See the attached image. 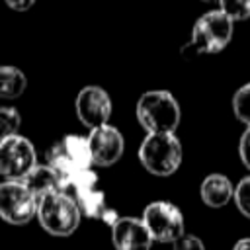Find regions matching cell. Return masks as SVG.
<instances>
[{
  "mask_svg": "<svg viewBox=\"0 0 250 250\" xmlns=\"http://www.w3.org/2000/svg\"><path fill=\"white\" fill-rule=\"evenodd\" d=\"M137 121L150 133H174L180 125V104L168 90L145 92L137 102Z\"/></svg>",
  "mask_w": 250,
  "mask_h": 250,
  "instance_id": "cell-1",
  "label": "cell"
},
{
  "mask_svg": "<svg viewBox=\"0 0 250 250\" xmlns=\"http://www.w3.org/2000/svg\"><path fill=\"white\" fill-rule=\"evenodd\" d=\"M232 20L221 10L205 12L191 31V41L182 49L184 55H209L223 51L232 39Z\"/></svg>",
  "mask_w": 250,
  "mask_h": 250,
  "instance_id": "cell-2",
  "label": "cell"
},
{
  "mask_svg": "<svg viewBox=\"0 0 250 250\" xmlns=\"http://www.w3.org/2000/svg\"><path fill=\"white\" fill-rule=\"evenodd\" d=\"M47 164L57 172L61 180V191L68 182L82 170H90L92 156L88 148V139L80 135H66L57 141L47 152Z\"/></svg>",
  "mask_w": 250,
  "mask_h": 250,
  "instance_id": "cell-3",
  "label": "cell"
},
{
  "mask_svg": "<svg viewBox=\"0 0 250 250\" xmlns=\"http://www.w3.org/2000/svg\"><path fill=\"white\" fill-rule=\"evenodd\" d=\"M141 164L154 176H170L182 164V143L174 133H150L139 146Z\"/></svg>",
  "mask_w": 250,
  "mask_h": 250,
  "instance_id": "cell-4",
  "label": "cell"
},
{
  "mask_svg": "<svg viewBox=\"0 0 250 250\" xmlns=\"http://www.w3.org/2000/svg\"><path fill=\"white\" fill-rule=\"evenodd\" d=\"M80 211L74 199L62 191L49 193L37 201V219L53 236H68L80 225Z\"/></svg>",
  "mask_w": 250,
  "mask_h": 250,
  "instance_id": "cell-5",
  "label": "cell"
},
{
  "mask_svg": "<svg viewBox=\"0 0 250 250\" xmlns=\"http://www.w3.org/2000/svg\"><path fill=\"white\" fill-rule=\"evenodd\" d=\"M66 195H70L80 211V215H86L90 219H104L105 213L109 211L105 203V193L98 188V176L90 170L78 172L68 186L64 188Z\"/></svg>",
  "mask_w": 250,
  "mask_h": 250,
  "instance_id": "cell-6",
  "label": "cell"
},
{
  "mask_svg": "<svg viewBox=\"0 0 250 250\" xmlns=\"http://www.w3.org/2000/svg\"><path fill=\"white\" fill-rule=\"evenodd\" d=\"M143 223L158 242H176L184 234V215L170 201H152L143 211Z\"/></svg>",
  "mask_w": 250,
  "mask_h": 250,
  "instance_id": "cell-7",
  "label": "cell"
},
{
  "mask_svg": "<svg viewBox=\"0 0 250 250\" xmlns=\"http://www.w3.org/2000/svg\"><path fill=\"white\" fill-rule=\"evenodd\" d=\"M37 215V199L20 180L0 184V217L10 225H25Z\"/></svg>",
  "mask_w": 250,
  "mask_h": 250,
  "instance_id": "cell-8",
  "label": "cell"
},
{
  "mask_svg": "<svg viewBox=\"0 0 250 250\" xmlns=\"http://www.w3.org/2000/svg\"><path fill=\"white\" fill-rule=\"evenodd\" d=\"M35 146L21 135L0 141V174L8 180H21L35 166Z\"/></svg>",
  "mask_w": 250,
  "mask_h": 250,
  "instance_id": "cell-9",
  "label": "cell"
},
{
  "mask_svg": "<svg viewBox=\"0 0 250 250\" xmlns=\"http://www.w3.org/2000/svg\"><path fill=\"white\" fill-rule=\"evenodd\" d=\"M74 107L82 125L92 131L102 125H107L111 115V98L100 86H86L78 92Z\"/></svg>",
  "mask_w": 250,
  "mask_h": 250,
  "instance_id": "cell-10",
  "label": "cell"
},
{
  "mask_svg": "<svg viewBox=\"0 0 250 250\" xmlns=\"http://www.w3.org/2000/svg\"><path fill=\"white\" fill-rule=\"evenodd\" d=\"M86 139H88L92 164L96 166H111L123 154L125 141L121 133L111 125H102L98 129H92Z\"/></svg>",
  "mask_w": 250,
  "mask_h": 250,
  "instance_id": "cell-11",
  "label": "cell"
},
{
  "mask_svg": "<svg viewBox=\"0 0 250 250\" xmlns=\"http://www.w3.org/2000/svg\"><path fill=\"white\" fill-rule=\"evenodd\" d=\"M111 242L115 250H150L152 236L148 234L143 219L119 217L111 227Z\"/></svg>",
  "mask_w": 250,
  "mask_h": 250,
  "instance_id": "cell-12",
  "label": "cell"
},
{
  "mask_svg": "<svg viewBox=\"0 0 250 250\" xmlns=\"http://www.w3.org/2000/svg\"><path fill=\"white\" fill-rule=\"evenodd\" d=\"M20 182L33 193L37 201L49 193L61 191V180L49 164H35Z\"/></svg>",
  "mask_w": 250,
  "mask_h": 250,
  "instance_id": "cell-13",
  "label": "cell"
},
{
  "mask_svg": "<svg viewBox=\"0 0 250 250\" xmlns=\"http://www.w3.org/2000/svg\"><path fill=\"white\" fill-rule=\"evenodd\" d=\"M201 199L207 207H225L232 195H234V186L232 182L223 176V174H211L201 182Z\"/></svg>",
  "mask_w": 250,
  "mask_h": 250,
  "instance_id": "cell-14",
  "label": "cell"
},
{
  "mask_svg": "<svg viewBox=\"0 0 250 250\" xmlns=\"http://www.w3.org/2000/svg\"><path fill=\"white\" fill-rule=\"evenodd\" d=\"M25 90V74L16 66H0V98L14 100Z\"/></svg>",
  "mask_w": 250,
  "mask_h": 250,
  "instance_id": "cell-15",
  "label": "cell"
},
{
  "mask_svg": "<svg viewBox=\"0 0 250 250\" xmlns=\"http://www.w3.org/2000/svg\"><path fill=\"white\" fill-rule=\"evenodd\" d=\"M232 111L238 121L250 127V82L240 86L232 96Z\"/></svg>",
  "mask_w": 250,
  "mask_h": 250,
  "instance_id": "cell-16",
  "label": "cell"
},
{
  "mask_svg": "<svg viewBox=\"0 0 250 250\" xmlns=\"http://www.w3.org/2000/svg\"><path fill=\"white\" fill-rule=\"evenodd\" d=\"M20 123H21V117L16 107H10V105L0 107V141L18 135Z\"/></svg>",
  "mask_w": 250,
  "mask_h": 250,
  "instance_id": "cell-17",
  "label": "cell"
},
{
  "mask_svg": "<svg viewBox=\"0 0 250 250\" xmlns=\"http://www.w3.org/2000/svg\"><path fill=\"white\" fill-rule=\"evenodd\" d=\"M219 10L227 14L232 23L250 18V0H221Z\"/></svg>",
  "mask_w": 250,
  "mask_h": 250,
  "instance_id": "cell-18",
  "label": "cell"
},
{
  "mask_svg": "<svg viewBox=\"0 0 250 250\" xmlns=\"http://www.w3.org/2000/svg\"><path fill=\"white\" fill-rule=\"evenodd\" d=\"M234 203L238 207V211L250 219V176L242 178L238 182V186L234 188Z\"/></svg>",
  "mask_w": 250,
  "mask_h": 250,
  "instance_id": "cell-19",
  "label": "cell"
},
{
  "mask_svg": "<svg viewBox=\"0 0 250 250\" xmlns=\"http://www.w3.org/2000/svg\"><path fill=\"white\" fill-rule=\"evenodd\" d=\"M172 248L174 250H205L203 242L195 234H186V232L176 242H172Z\"/></svg>",
  "mask_w": 250,
  "mask_h": 250,
  "instance_id": "cell-20",
  "label": "cell"
},
{
  "mask_svg": "<svg viewBox=\"0 0 250 250\" xmlns=\"http://www.w3.org/2000/svg\"><path fill=\"white\" fill-rule=\"evenodd\" d=\"M238 154H240L242 164L250 170V127H246V131H244L242 137H240V143H238Z\"/></svg>",
  "mask_w": 250,
  "mask_h": 250,
  "instance_id": "cell-21",
  "label": "cell"
},
{
  "mask_svg": "<svg viewBox=\"0 0 250 250\" xmlns=\"http://www.w3.org/2000/svg\"><path fill=\"white\" fill-rule=\"evenodd\" d=\"M232 250H250V238H240Z\"/></svg>",
  "mask_w": 250,
  "mask_h": 250,
  "instance_id": "cell-22",
  "label": "cell"
},
{
  "mask_svg": "<svg viewBox=\"0 0 250 250\" xmlns=\"http://www.w3.org/2000/svg\"><path fill=\"white\" fill-rule=\"evenodd\" d=\"M33 2L31 0H27V2H23V4H18V2H12V0H8V6H12V8H16V10H25V8H29Z\"/></svg>",
  "mask_w": 250,
  "mask_h": 250,
  "instance_id": "cell-23",
  "label": "cell"
}]
</instances>
